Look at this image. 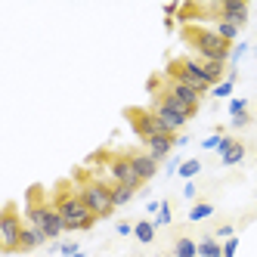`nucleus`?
<instances>
[{"mask_svg":"<svg viewBox=\"0 0 257 257\" xmlns=\"http://www.w3.org/2000/svg\"><path fill=\"white\" fill-rule=\"evenodd\" d=\"M50 195H53V205H56L62 223H65V232H87V229L96 226L99 217L84 205L75 180H59L56 186L50 189Z\"/></svg>","mask_w":257,"mask_h":257,"instance_id":"f257e3e1","label":"nucleus"},{"mask_svg":"<svg viewBox=\"0 0 257 257\" xmlns=\"http://www.w3.org/2000/svg\"><path fill=\"white\" fill-rule=\"evenodd\" d=\"M25 220L31 226H38L50 242H56V238L65 232V223L53 205V195L44 189V186H31L25 192Z\"/></svg>","mask_w":257,"mask_h":257,"instance_id":"f03ea898","label":"nucleus"},{"mask_svg":"<svg viewBox=\"0 0 257 257\" xmlns=\"http://www.w3.org/2000/svg\"><path fill=\"white\" fill-rule=\"evenodd\" d=\"M180 38L189 50H195V59H205V62H226L229 53H232V44L223 41L217 31L198 25V22H189L180 28Z\"/></svg>","mask_w":257,"mask_h":257,"instance_id":"7ed1b4c3","label":"nucleus"},{"mask_svg":"<svg viewBox=\"0 0 257 257\" xmlns=\"http://www.w3.org/2000/svg\"><path fill=\"white\" fill-rule=\"evenodd\" d=\"M71 180H75V186H78V192H81V198H84V205L93 211L99 220H105V217L115 214L112 183H105L102 177L90 174V171H84V168H78L75 174H71Z\"/></svg>","mask_w":257,"mask_h":257,"instance_id":"20e7f679","label":"nucleus"},{"mask_svg":"<svg viewBox=\"0 0 257 257\" xmlns=\"http://www.w3.org/2000/svg\"><path fill=\"white\" fill-rule=\"evenodd\" d=\"M164 78L186 84V87L198 90L201 96H205L208 90H214L211 81H208V75H205V68H201V62H198L195 56H177V59H171L168 68H164Z\"/></svg>","mask_w":257,"mask_h":257,"instance_id":"39448f33","label":"nucleus"},{"mask_svg":"<svg viewBox=\"0 0 257 257\" xmlns=\"http://www.w3.org/2000/svg\"><path fill=\"white\" fill-rule=\"evenodd\" d=\"M90 161H105V168H108V174H112V183H124V186H131L134 192L143 186V180H140V174L134 171V164H131V155H127V149H121V152H105V149H99Z\"/></svg>","mask_w":257,"mask_h":257,"instance_id":"423d86ee","label":"nucleus"},{"mask_svg":"<svg viewBox=\"0 0 257 257\" xmlns=\"http://www.w3.org/2000/svg\"><path fill=\"white\" fill-rule=\"evenodd\" d=\"M124 118H127V124H131V131L143 140V143H149L152 137H158V134H171L168 127H164L161 121H158V115L152 112V108H143V105H131V108H124Z\"/></svg>","mask_w":257,"mask_h":257,"instance_id":"0eeeda50","label":"nucleus"},{"mask_svg":"<svg viewBox=\"0 0 257 257\" xmlns=\"http://www.w3.org/2000/svg\"><path fill=\"white\" fill-rule=\"evenodd\" d=\"M22 229H25V217L19 214V205H16V201H7L4 214H0V238H4V254H16Z\"/></svg>","mask_w":257,"mask_h":257,"instance_id":"6e6552de","label":"nucleus"},{"mask_svg":"<svg viewBox=\"0 0 257 257\" xmlns=\"http://www.w3.org/2000/svg\"><path fill=\"white\" fill-rule=\"evenodd\" d=\"M211 10H214L217 22L223 19V22H232L238 28H245V22H248V4L245 0H220V4H214Z\"/></svg>","mask_w":257,"mask_h":257,"instance_id":"1a4fd4ad","label":"nucleus"},{"mask_svg":"<svg viewBox=\"0 0 257 257\" xmlns=\"http://www.w3.org/2000/svg\"><path fill=\"white\" fill-rule=\"evenodd\" d=\"M127 155H131V164H134V171L140 174V180H152L158 174V161L146 152V149H127Z\"/></svg>","mask_w":257,"mask_h":257,"instance_id":"9d476101","label":"nucleus"},{"mask_svg":"<svg viewBox=\"0 0 257 257\" xmlns=\"http://www.w3.org/2000/svg\"><path fill=\"white\" fill-rule=\"evenodd\" d=\"M220 161L226 164V168H232V164H238L245 155H248V146L242 140H235V137H223V143H220Z\"/></svg>","mask_w":257,"mask_h":257,"instance_id":"9b49d317","label":"nucleus"},{"mask_svg":"<svg viewBox=\"0 0 257 257\" xmlns=\"http://www.w3.org/2000/svg\"><path fill=\"white\" fill-rule=\"evenodd\" d=\"M177 143H180L177 134H158V137H152L149 143H143V146H146V152H149L155 161H164V158L171 155V149H174Z\"/></svg>","mask_w":257,"mask_h":257,"instance_id":"f8f14e48","label":"nucleus"},{"mask_svg":"<svg viewBox=\"0 0 257 257\" xmlns=\"http://www.w3.org/2000/svg\"><path fill=\"white\" fill-rule=\"evenodd\" d=\"M44 242H47V235L25 220V229H22V235H19V248H16V251H34V248H41Z\"/></svg>","mask_w":257,"mask_h":257,"instance_id":"ddd939ff","label":"nucleus"},{"mask_svg":"<svg viewBox=\"0 0 257 257\" xmlns=\"http://www.w3.org/2000/svg\"><path fill=\"white\" fill-rule=\"evenodd\" d=\"M174 257H198V242H192L189 235H177V242H174Z\"/></svg>","mask_w":257,"mask_h":257,"instance_id":"4468645a","label":"nucleus"},{"mask_svg":"<svg viewBox=\"0 0 257 257\" xmlns=\"http://www.w3.org/2000/svg\"><path fill=\"white\" fill-rule=\"evenodd\" d=\"M134 235H137L140 245H149L155 238V223H152V220H137V223H134Z\"/></svg>","mask_w":257,"mask_h":257,"instance_id":"2eb2a0df","label":"nucleus"},{"mask_svg":"<svg viewBox=\"0 0 257 257\" xmlns=\"http://www.w3.org/2000/svg\"><path fill=\"white\" fill-rule=\"evenodd\" d=\"M198 257H223V245H220L214 235H205L198 242Z\"/></svg>","mask_w":257,"mask_h":257,"instance_id":"dca6fc26","label":"nucleus"},{"mask_svg":"<svg viewBox=\"0 0 257 257\" xmlns=\"http://www.w3.org/2000/svg\"><path fill=\"white\" fill-rule=\"evenodd\" d=\"M131 198H134V189L131 186H124V183H112V201H115V208L127 205Z\"/></svg>","mask_w":257,"mask_h":257,"instance_id":"f3484780","label":"nucleus"},{"mask_svg":"<svg viewBox=\"0 0 257 257\" xmlns=\"http://www.w3.org/2000/svg\"><path fill=\"white\" fill-rule=\"evenodd\" d=\"M217 208L211 205V201H198V205H192L189 208V220H192V223H195V220H205V217H211Z\"/></svg>","mask_w":257,"mask_h":257,"instance_id":"a211bd4d","label":"nucleus"},{"mask_svg":"<svg viewBox=\"0 0 257 257\" xmlns=\"http://www.w3.org/2000/svg\"><path fill=\"white\" fill-rule=\"evenodd\" d=\"M214 31H217V34H220L223 41H229V44H232V41L238 38V31H242V28H238V25H232V22H223V19H220Z\"/></svg>","mask_w":257,"mask_h":257,"instance_id":"6ab92c4d","label":"nucleus"},{"mask_svg":"<svg viewBox=\"0 0 257 257\" xmlns=\"http://www.w3.org/2000/svg\"><path fill=\"white\" fill-rule=\"evenodd\" d=\"M198 171H201V161H198V158H192V161H186V164H180V177H183V180L195 177Z\"/></svg>","mask_w":257,"mask_h":257,"instance_id":"aec40b11","label":"nucleus"},{"mask_svg":"<svg viewBox=\"0 0 257 257\" xmlns=\"http://www.w3.org/2000/svg\"><path fill=\"white\" fill-rule=\"evenodd\" d=\"M168 223H171V205H168V201H161V214L155 220V226H168Z\"/></svg>","mask_w":257,"mask_h":257,"instance_id":"412c9836","label":"nucleus"},{"mask_svg":"<svg viewBox=\"0 0 257 257\" xmlns=\"http://www.w3.org/2000/svg\"><path fill=\"white\" fill-rule=\"evenodd\" d=\"M242 112H248V99H232L229 102V115L235 118V115H242Z\"/></svg>","mask_w":257,"mask_h":257,"instance_id":"4be33fe9","label":"nucleus"},{"mask_svg":"<svg viewBox=\"0 0 257 257\" xmlns=\"http://www.w3.org/2000/svg\"><path fill=\"white\" fill-rule=\"evenodd\" d=\"M232 84H235V78H229V81H223V84H217V87H214V96H229V93H232Z\"/></svg>","mask_w":257,"mask_h":257,"instance_id":"5701e85b","label":"nucleus"},{"mask_svg":"<svg viewBox=\"0 0 257 257\" xmlns=\"http://www.w3.org/2000/svg\"><path fill=\"white\" fill-rule=\"evenodd\" d=\"M214 238H232V223H220L214 229Z\"/></svg>","mask_w":257,"mask_h":257,"instance_id":"b1692460","label":"nucleus"},{"mask_svg":"<svg viewBox=\"0 0 257 257\" xmlns=\"http://www.w3.org/2000/svg\"><path fill=\"white\" fill-rule=\"evenodd\" d=\"M251 121H254V115H251V112H242V115L232 118V127H248Z\"/></svg>","mask_w":257,"mask_h":257,"instance_id":"393cba45","label":"nucleus"},{"mask_svg":"<svg viewBox=\"0 0 257 257\" xmlns=\"http://www.w3.org/2000/svg\"><path fill=\"white\" fill-rule=\"evenodd\" d=\"M235 248H238V238L235 235L226 238V242H223V257H235Z\"/></svg>","mask_w":257,"mask_h":257,"instance_id":"a878e982","label":"nucleus"},{"mask_svg":"<svg viewBox=\"0 0 257 257\" xmlns=\"http://www.w3.org/2000/svg\"><path fill=\"white\" fill-rule=\"evenodd\" d=\"M131 232H134V226L127 223V220H124V223H118V235H131Z\"/></svg>","mask_w":257,"mask_h":257,"instance_id":"bb28decb","label":"nucleus"},{"mask_svg":"<svg viewBox=\"0 0 257 257\" xmlns=\"http://www.w3.org/2000/svg\"><path fill=\"white\" fill-rule=\"evenodd\" d=\"M75 257H87V254H75Z\"/></svg>","mask_w":257,"mask_h":257,"instance_id":"cd10ccee","label":"nucleus"},{"mask_svg":"<svg viewBox=\"0 0 257 257\" xmlns=\"http://www.w3.org/2000/svg\"><path fill=\"white\" fill-rule=\"evenodd\" d=\"M38 257H41V254H38Z\"/></svg>","mask_w":257,"mask_h":257,"instance_id":"c85d7f7f","label":"nucleus"}]
</instances>
